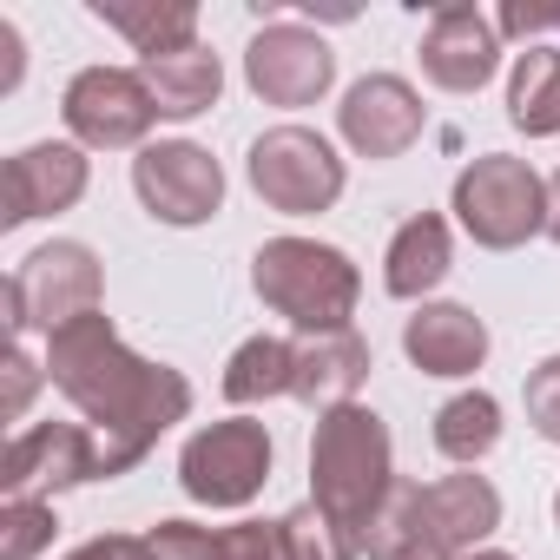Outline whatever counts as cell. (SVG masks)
<instances>
[{
    "instance_id": "obj_28",
    "label": "cell",
    "mask_w": 560,
    "mask_h": 560,
    "mask_svg": "<svg viewBox=\"0 0 560 560\" xmlns=\"http://www.w3.org/2000/svg\"><path fill=\"white\" fill-rule=\"evenodd\" d=\"M521 402H527V422H534L547 442H560V357H547V363H534V370H527Z\"/></svg>"
},
{
    "instance_id": "obj_10",
    "label": "cell",
    "mask_w": 560,
    "mask_h": 560,
    "mask_svg": "<svg viewBox=\"0 0 560 560\" xmlns=\"http://www.w3.org/2000/svg\"><path fill=\"white\" fill-rule=\"evenodd\" d=\"M80 481H100V435L86 422H34L8 442V462H0L8 501H47L54 488Z\"/></svg>"
},
{
    "instance_id": "obj_22",
    "label": "cell",
    "mask_w": 560,
    "mask_h": 560,
    "mask_svg": "<svg viewBox=\"0 0 560 560\" xmlns=\"http://www.w3.org/2000/svg\"><path fill=\"white\" fill-rule=\"evenodd\" d=\"M508 119H514L527 139H553V132H560V54H553V47H527V54L514 60Z\"/></svg>"
},
{
    "instance_id": "obj_27",
    "label": "cell",
    "mask_w": 560,
    "mask_h": 560,
    "mask_svg": "<svg viewBox=\"0 0 560 560\" xmlns=\"http://www.w3.org/2000/svg\"><path fill=\"white\" fill-rule=\"evenodd\" d=\"M152 560H218V527H198V521H159L145 534Z\"/></svg>"
},
{
    "instance_id": "obj_9",
    "label": "cell",
    "mask_w": 560,
    "mask_h": 560,
    "mask_svg": "<svg viewBox=\"0 0 560 560\" xmlns=\"http://www.w3.org/2000/svg\"><path fill=\"white\" fill-rule=\"evenodd\" d=\"M132 191L159 224H205L224 205V172L205 145L165 139V145H145L132 159Z\"/></svg>"
},
{
    "instance_id": "obj_19",
    "label": "cell",
    "mask_w": 560,
    "mask_h": 560,
    "mask_svg": "<svg viewBox=\"0 0 560 560\" xmlns=\"http://www.w3.org/2000/svg\"><path fill=\"white\" fill-rule=\"evenodd\" d=\"M93 14L139 47V60H165L198 47V8L191 0H93Z\"/></svg>"
},
{
    "instance_id": "obj_29",
    "label": "cell",
    "mask_w": 560,
    "mask_h": 560,
    "mask_svg": "<svg viewBox=\"0 0 560 560\" xmlns=\"http://www.w3.org/2000/svg\"><path fill=\"white\" fill-rule=\"evenodd\" d=\"M0 376H8L0 416H8V422H21V416H27V402H34V389H40V363H34L21 343H8V370H0Z\"/></svg>"
},
{
    "instance_id": "obj_18",
    "label": "cell",
    "mask_w": 560,
    "mask_h": 560,
    "mask_svg": "<svg viewBox=\"0 0 560 560\" xmlns=\"http://www.w3.org/2000/svg\"><path fill=\"white\" fill-rule=\"evenodd\" d=\"M448 264H455V244H448V224L435 218V211H416L396 237H389V257H383V284H389V298H402V304H416V298H429L442 277H448Z\"/></svg>"
},
{
    "instance_id": "obj_23",
    "label": "cell",
    "mask_w": 560,
    "mask_h": 560,
    "mask_svg": "<svg viewBox=\"0 0 560 560\" xmlns=\"http://www.w3.org/2000/svg\"><path fill=\"white\" fill-rule=\"evenodd\" d=\"M494 442H501V402L488 389H468V396H455V402L435 409V448L448 462L475 468L481 455H494Z\"/></svg>"
},
{
    "instance_id": "obj_21",
    "label": "cell",
    "mask_w": 560,
    "mask_h": 560,
    "mask_svg": "<svg viewBox=\"0 0 560 560\" xmlns=\"http://www.w3.org/2000/svg\"><path fill=\"white\" fill-rule=\"evenodd\" d=\"M298 389V343L284 337H250L231 350L224 363V402L250 409V402H270V396H291Z\"/></svg>"
},
{
    "instance_id": "obj_4",
    "label": "cell",
    "mask_w": 560,
    "mask_h": 560,
    "mask_svg": "<svg viewBox=\"0 0 560 560\" xmlns=\"http://www.w3.org/2000/svg\"><path fill=\"white\" fill-rule=\"evenodd\" d=\"M455 218L475 244L488 250H514L534 231H547V185L527 159L508 152H481L455 172Z\"/></svg>"
},
{
    "instance_id": "obj_15",
    "label": "cell",
    "mask_w": 560,
    "mask_h": 560,
    "mask_svg": "<svg viewBox=\"0 0 560 560\" xmlns=\"http://www.w3.org/2000/svg\"><path fill=\"white\" fill-rule=\"evenodd\" d=\"M494 527H501V494L488 475H442V481L416 488V540L475 553V540H488Z\"/></svg>"
},
{
    "instance_id": "obj_1",
    "label": "cell",
    "mask_w": 560,
    "mask_h": 560,
    "mask_svg": "<svg viewBox=\"0 0 560 560\" xmlns=\"http://www.w3.org/2000/svg\"><path fill=\"white\" fill-rule=\"evenodd\" d=\"M47 376L54 389L93 422L100 435V481L139 468L152 442L191 416V383L165 363H145L119 343V330L93 311L47 337Z\"/></svg>"
},
{
    "instance_id": "obj_7",
    "label": "cell",
    "mask_w": 560,
    "mask_h": 560,
    "mask_svg": "<svg viewBox=\"0 0 560 560\" xmlns=\"http://www.w3.org/2000/svg\"><path fill=\"white\" fill-rule=\"evenodd\" d=\"M270 481V435L264 422H211L178 455V488L198 508H244Z\"/></svg>"
},
{
    "instance_id": "obj_3",
    "label": "cell",
    "mask_w": 560,
    "mask_h": 560,
    "mask_svg": "<svg viewBox=\"0 0 560 560\" xmlns=\"http://www.w3.org/2000/svg\"><path fill=\"white\" fill-rule=\"evenodd\" d=\"M250 284H257V298H264L277 317H291L304 337L350 330L357 298H363L357 264H350L337 244H317V237H270V244H257Z\"/></svg>"
},
{
    "instance_id": "obj_34",
    "label": "cell",
    "mask_w": 560,
    "mask_h": 560,
    "mask_svg": "<svg viewBox=\"0 0 560 560\" xmlns=\"http://www.w3.org/2000/svg\"><path fill=\"white\" fill-rule=\"evenodd\" d=\"M547 237L560 244V172L547 178Z\"/></svg>"
},
{
    "instance_id": "obj_6",
    "label": "cell",
    "mask_w": 560,
    "mask_h": 560,
    "mask_svg": "<svg viewBox=\"0 0 560 560\" xmlns=\"http://www.w3.org/2000/svg\"><path fill=\"white\" fill-rule=\"evenodd\" d=\"M250 191L284 218H317L343 198V159L311 126H270L250 145Z\"/></svg>"
},
{
    "instance_id": "obj_5",
    "label": "cell",
    "mask_w": 560,
    "mask_h": 560,
    "mask_svg": "<svg viewBox=\"0 0 560 560\" xmlns=\"http://www.w3.org/2000/svg\"><path fill=\"white\" fill-rule=\"evenodd\" d=\"M100 311V257L73 237L40 244L14 277H8V337L21 343L27 330H67Z\"/></svg>"
},
{
    "instance_id": "obj_32",
    "label": "cell",
    "mask_w": 560,
    "mask_h": 560,
    "mask_svg": "<svg viewBox=\"0 0 560 560\" xmlns=\"http://www.w3.org/2000/svg\"><path fill=\"white\" fill-rule=\"evenodd\" d=\"M14 86H21V27L0 21V93H14Z\"/></svg>"
},
{
    "instance_id": "obj_36",
    "label": "cell",
    "mask_w": 560,
    "mask_h": 560,
    "mask_svg": "<svg viewBox=\"0 0 560 560\" xmlns=\"http://www.w3.org/2000/svg\"><path fill=\"white\" fill-rule=\"evenodd\" d=\"M553 521H560V494H553Z\"/></svg>"
},
{
    "instance_id": "obj_20",
    "label": "cell",
    "mask_w": 560,
    "mask_h": 560,
    "mask_svg": "<svg viewBox=\"0 0 560 560\" xmlns=\"http://www.w3.org/2000/svg\"><path fill=\"white\" fill-rule=\"evenodd\" d=\"M139 73H145V86H152L159 119H198V113H211L218 93H224V67H218V54H205V47L145 60Z\"/></svg>"
},
{
    "instance_id": "obj_31",
    "label": "cell",
    "mask_w": 560,
    "mask_h": 560,
    "mask_svg": "<svg viewBox=\"0 0 560 560\" xmlns=\"http://www.w3.org/2000/svg\"><path fill=\"white\" fill-rule=\"evenodd\" d=\"M67 560H152V547H145V540H132V534H106V540L73 547Z\"/></svg>"
},
{
    "instance_id": "obj_35",
    "label": "cell",
    "mask_w": 560,
    "mask_h": 560,
    "mask_svg": "<svg viewBox=\"0 0 560 560\" xmlns=\"http://www.w3.org/2000/svg\"><path fill=\"white\" fill-rule=\"evenodd\" d=\"M462 560H514V553H494V547H475V553H462Z\"/></svg>"
},
{
    "instance_id": "obj_24",
    "label": "cell",
    "mask_w": 560,
    "mask_h": 560,
    "mask_svg": "<svg viewBox=\"0 0 560 560\" xmlns=\"http://www.w3.org/2000/svg\"><path fill=\"white\" fill-rule=\"evenodd\" d=\"M284 547H291V560H357V540L317 501H304L298 514H284Z\"/></svg>"
},
{
    "instance_id": "obj_8",
    "label": "cell",
    "mask_w": 560,
    "mask_h": 560,
    "mask_svg": "<svg viewBox=\"0 0 560 560\" xmlns=\"http://www.w3.org/2000/svg\"><path fill=\"white\" fill-rule=\"evenodd\" d=\"M60 113H67V132L80 145H93V152H126L159 119L145 73H126V67H86V73H73Z\"/></svg>"
},
{
    "instance_id": "obj_13",
    "label": "cell",
    "mask_w": 560,
    "mask_h": 560,
    "mask_svg": "<svg viewBox=\"0 0 560 560\" xmlns=\"http://www.w3.org/2000/svg\"><path fill=\"white\" fill-rule=\"evenodd\" d=\"M80 198H86V152L47 139V145H27V152L8 159V178H0V224L21 231V224L54 218V211L80 205Z\"/></svg>"
},
{
    "instance_id": "obj_16",
    "label": "cell",
    "mask_w": 560,
    "mask_h": 560,
    "mask_svg": "<svg viewBox=\"0 0 560 560\" xmlns=\"http://www.w3.org/2000/svg\"><path fill=\"white\" fill-rule=\"evenodd\" d=\"M402 350L422 376H475L488 357V324L462 304H422L402 324Z\"/></svg>"
},
{
    "instance_id": "obj_12",
    "label": "cell",
    "mask_w": 560,
    "mask_h": 560,
    "mask_svg": "<svg viewBox=\"0 0 560 560\" xmlns=\"http://www.w3.org/2000/svg\"><path fill=\"white\" fill-rule=\"evenodd\" d=\"M337 132H343V145L363 152V159H402V152L422 139V100H416L409 80L370 73V80H357V86L343 93Z\"/></svg>"
},
{
    "instance_id": "obj_33",
    "label": "cell",
    "mask_w": 560,
    "mask_h": 560,
    "mask_svg": "<svg viewBox=\"0 0 560 560\" xmlns=\"http://www.w3.org/2000/svg\"><path fill=\"white\" fill-rule=\"evenodd\" d=\"M389 560H455L448 547H435V540H409V547H396Z\"/></svg>"
},
{
    "instance_id": "obj_2",
    "label": "cell",
    "mask_w": 560,
    "mask_h": 560,
    "mask_svg": "<svg viewBox=\"0 0 560 560\" xmlns=\"http://www.w3.org/2000/svg\"><path fill=\"white\" fill-rule=\"evenodd\" d=\"M311 501L357 540H370L376 514L396 494V455H389V422L363 402H343L330 416H317V442H311Z\"/></svg>"
},
{
    "instance_id": "obj_25",
    "label": "cell",
    "mask_w": 560,
    "mask_h": 560,
    "mask_svg": "<svg viewBox=\"0 0 560 560\" xmlns=\"http://www.w3.org/2000/svg\"><path fill=\"white\" fill-rule=\"evenodd\" d=\"M54 501H8L0 508V560H34L54 540Z\"/></svg>"
},
{
    "instance_id": "obj_17",
    "label": "cell",
    "mask_w": 560,
    "mask_h": 560,
    "mask_svg": "<svg viewBox=\"0 0 560 560\" xmlns=\"http://www.w3.org/2000/svg\"><path fill=\"white\" fill-rule=\"evenodd\" d=\"M370 383V343L357 330H324V337H304L298 343V402L311 409H343L357 402V389Z\"/></svg>"
},
{
    "instance_id": "obj_30",
    "label": "cell",
    "mask_w": 560,
    "mask_h": 560,
    "mask_svg": "<svg viewBox=\"0 0 560 560\" xmlns=\"http://www.w3.org/2000/svg\"><path fill=\"white\" fill-rule=\"evenodd\" d=\"M547 27H560V8H553V0H540V8H527V0H508V8L494 14V34H514V40L547 34Z\"/></svg>"
},
{
    "instance_id": "obj_26",
    "label": "cell",
    "mask_w": 560,
    "mask_h": 560,
    "mask_svg": "<svg viewBox=\"0 0 560 560\" xmlns=\"http://www.w3.org/2000/svg\"><path fill=\"white\" fill-rule=\"evenodd\" d=\"M218 560H291L284 521H237V527H218Z\"/></svg>"
},
{
    "instance_id": "obj_11",
    "label": "cell",
    "mask_w": 560,
    "mask_h": 560,
    "mask_svg": "<svg viewBox=\"0 0 560 560\" xmlns=\"http://www.w3.org/2000/svg\"><path fill=\"white\" fill-rule=\"evenodd\" d=\"M244 80H250V93L270 100V106H311V100L330 93L337 54L324 47V34H311V27H298V21H277V27H264V34L244 47Z\"/></svg>"
},
{
    "instance_id": "obj_14",
    "label": "cell",
    "mask_w": 560,
    "mask_h": 560,
    "mask_svg": "<svg viewBox=\"0 0 560 560\" xmlns=\"http://www.w3.org/2000/svg\"><path fill=\"white\" fill-rule=\"evenodd\" d=\"M501 67V34L481 8H448L429 14V34H422V73L442 86V93H481Z\"/></svg>"
}]
</instances>
